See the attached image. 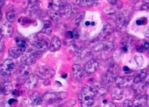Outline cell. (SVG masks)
I'll return each mask as SVG.
<instances>
[{
	"instance_id": "cell-1",
	"label": "cell",
	"mask_w": 149,
	"mask_h": 107,
	"mask_svg": "<svg viewBox=\"0 0 149 107\" xmlns=\"http://www.w3.org/2000/svg\"><path fill=\"white\" fill-rule=\"evenodd\" d=\"M95 93L91 87L86 86L81 91L78 96L79 102L82 107H91L94 102Z\"/></svg>"
},
{
	"instance_id": "cell-2",
	"label": "cell",
	"mask_w": 149,
	"mask_h": 107,
	"mask_svg": "<svg viewBox=\"0 0 149 107\" xmlns=\"http://www.w3.org/2000/svg\"><path fill=\"white\" fill-rule=\"evenodd\" d=\"M119 74V67L116 65H113L102 77V82L104 84H109L115 81Z\"/></svg>"
},
{
	"instance_id": "cell-3",
	"label": "cell",
	"mask_w": 149,
	"mask_h": 107,
	"mask_svg": "<svg viewBox=\"0 0 149 107\" xmlns=\"http://www.w3.org/2000/svg\"><path fill=\"white\" fill-rule=\"evenodd\" d=\"M67 96V93L66 92L57 93L49 91L44 94V98L47 103H49V104H52V103H54L58 101H60V100L65 99Z\"/></svg>"
},
{
	"instance_id": "cell-4",
	"label": "cell",
	"mask_w": 149,
	"mask_h": 107,
	"mask_svg": "<svg viewBox=\"0 0 149 107\" xmlns=\"http://www.w3.org/2000/svg\"><path fill=\"white\" fill-rule=\"evenodd\" d=\"M55 74V71L50 67L42 66L37 68L35 71V75L37 76L38 78L47 80L53 77Z\"/></svg>"
},
{
	"instance_id": "cell-5",
	"label": "cell",
	"mask_w": 149,
	"mask_h": 107,
	"mask_svg": "<svg viewBox=\"0 0 149 107\" xmlns=\"http://www.w3.org/2000/svg\"><path fill=\"white\" fill-rule=\"evenodd\" d=\"M15 69V65L13 61L10 59H6L1 63V74L3 77H8L11 76Z\"/></svg>"
},
{
	"instance_id": "cell-6",
	"label": "cell",
	"mask_w": 149,
	"mask_h": 107,
	"mask_svg": "<svg viewBox=\"0 0 149 107\" xmlns=\"http://www.w3.org/2000/svg\"><path fill=\"white\" fill-rule=\"evenodd\" d=\"M28 40L30 43H31V46L35 48V51H37V52H43V51L47 50V42L44 40L38 39L35 35H34V37L31 38L30 37H29Z\"/></svg>"
},
{
	"instance_id": "cell-7",
	"label": "cell",
	"mask_w": 149,
	"mask_h": 107,
	"mask_svg": "<svg viewBox=\"0 0 149 107\" xmlns=\"http://www.w3.org/2000/svg\"><path fill=\"white\" fill-rule=\"evenodd\" d=\"M129 20H130V17H129L128 12L125 10H123L118 14L116 22L117 26L120 29H123L128 25Z\"/></svg>"
},
{
	"instance_id": "cell-8",
	"label": "cell",
	"mask_w": 149,
	"mask_h": 107,
	"mask_svg": "<svg viewBox=\"0 0 149 107\" xmlns=\"http://www.w3.org/2000/svg\"><path fill=\"white\" fill-rule=\"evenodd\" d=\"M116 86L119 87H127L131 86L134 82L133 76H124V77H118L115 80Z\"/></svg>"
},
{
	"instance_id": "cell-9",
	"label": "cell",
	"mask_w": 149,
	"mask_h": 107,
	"mask_svg": "<svg viewBox=\"0 0 149 107\" xmlns=\"http://www.w3.org/2000/svg\"><path fill=\"white\" fill-rule=\"evenodd\" d=\"M38 53L37 51H34V52H31L30 53H28V55H25L24 56L21 57V63L25 65H31L36 62L37 60L38 59Z\"/></svg>"
},
{
	"instance_id": "cell-10",
	"label": "cell",
	"mask_w": 149,
	"mask_h": 107,
	"mask_svg": "<svg viewBox=\"0 0 149 107\" xmlns=\"http://www.w3.org/2000/svg\"><path fill=\"white\" fill-rule=\"evenodd\" d=\"M99 67V63L97 61L94 59H92L89 60L88 62L86 63L84 67V70H85V72L90 75V74H92L94 72H96V70H97Z\"/></svg>"
},
{
	"instance_id": "cell-11",
	"label": "cell",
	"mask_w": 149,
	"mask_h": 107,
	"mask_svg": "<svg viewBox=\"0 0 149 107\" xmlns=\"http://www.w3.org/2000/svg\"><path fill=\"white\" fill-rule=\"evenodd\" d=\"M113 31V28L112 25L109 23H105L104 24L103 28L102 29L100 34L99 35V40H104L108 38L110 35L111 34Z\"/></svg>"
},
{
	"instance_id": "cell-12",
	"label": "cell",
	"mask_w": 149,
	"mask_h": 107,
	"mask_svg": "<svg viewBox=\"0 0 149 107\" xmlns=\"http://www.w3.org/2000/svg\"><path fill=\"white\" fill-rule=\"evenodd\" d=\"M38 80V77L35 74H30L27 79L25 80L24 86L27 89H32L37 85Z\"/></svg>"
},
{
	"instance_id": "cell-13",
	"label": "cell",
	"mask_w": 149,
	"mask_h": 107,
	"mask_svg": "<svg viewBox=\"0 0 149 107\" xmlns=\"http://www.w3.org/2000/svg\"><path fill=\"white\" fill-rule=\"evenodd\" d=\"M72 70L74 76L77 79H81L85 76V70H83V68L78 64H74Z\"/></svg>"
},
{
	"instance_id": "cell-14",
	"label": "cell",
	"mask_w": 149,
	"mask_h": 107,
	"mask_svg": "<svg viewBox=\"0 0 149 107\" xmlns=\"http://www.w3.org/2000/svg\"><path fill=\"white\" fill-rule=\"evenodd\" d=\"M13 27L8 22H5L1 24V34L5 35L6 37H10L13 34Z\"/></svg>"
},
{
	"instance_id": "cell-15",
	"label": "cell",
	"mask_w": 149,
	"mask_h": 107,
	"mask_svg": "<svg viewBox=\"0 0 149 107\" xmlns=\"http://www.w3.org/2000/svg\"><path fill=\"white\" fill-rule=\"evenodd\" d=\"M61 41L57 36H54L50 43L49 50L51 52H55L60 49Z\"/></svg>"
},
{
	"instance_id": "cell-16",
	"label": "cell",
	"mask_w": 149,
	"mask_h": 107,
	"mask_svg": "<svg viewBox=\"0 0 149 107\" xmlns=\"http://www.w3.org/2000/svg\"><path fill=\"white\" fill-rule=\"evenodd\" d=\"M91 87L95 93V95L98 96H104L107 93V91H108L106 87L100 85V84H94Z\"/></svg>"
},
{
	"instance_id": "cell-17",
	"label": "cell",
	"mask_w": 149,
	"mask_h": 107,
	"mask_svg": "<svg viewBox=\"0 0 149 107\" xmlns=\"http://www.w3.org/2000/svg\"><path fill=\"white\" fill-rule=\"evenodd\" d=\"M14 90V87L12 82H5L1 85V92L4 95H8L9 94L12 93Z\"/></svg>"
},
{
	"instance_id": "cell-18",
	"label": "cell",
	"mask_w": 149,
	"mask_h": 107,
	"mask_svg": "<svg viewBox=\"0 0 149 107\" xmlns=\"http://www.w3.org/2000/svg\"><path fill=\"white\" fill-rule=\"evenodd\" d=\"M147 98L143 95H138L134 100V106L144 107L147 104Z\"/></svg>"
},
{
	"instance_id": "cell-19",
	"label": "cell",
	"mask_w": 149,
	"mask_h": 107,
	"mask_svg": "<svg viewBox=\"0 0 149 107\" xmlns=\"http://www.w3.org/2000/svg\"><path fill=\"white\" fill-rule=\"evenodd\" d=\"M124 96V91L121 87H114L111 92V98L113 100H121Z\"/></svg>"
},
{
	"instance_id": "cell-20",
	"label": "cell",
	"mask_w": 149,
	"mask_h": 107,
	"mask_svg": "<svg viewBox=\"0 0 149 107\" xmlns=\"http://www.w3.org/2000/svg\"><path fill=\"white\" fill-rule=\"evenodd\" d=\"M131 46V40L128 37L122 38L120 42V48L124 52H127Z\"/></svg>"
},
{
	"instance_id": "cell-21",
	"label": "cell",
	"mask_w": 149,
	"mask_h": 107,
	"mask_svg": "<svg viewBox=\"0 0 149 107\" xmlns=\"http://www.w3.org/2000/svg\"><path fill=\"white\" fill-rule=\"evenodd\" d=\"M22 51L17 46H12L8 50V53L14 59H17L22 55Z\"/></svg>"
},
{
	"instance_id": "cell-22",
	"label": "cell",
	"mask_w": 149,
	"mask_h": 107,
	"mask_svg": "<svg viewBox=\"0 0 149 107\" xmlns=\"http://www.w3.org/2000/svg\"><path fill=\"white\" fill-rule=\"evenodd\" d=\"M97 0H76L77 5L82 7H90L97 4Z\"/></svg>"
},
{
	"instance_id": "cell-23",
	"label": "cell",
	"mask_w": 149,
	"mask_h": 107,
	"mask_svg": "<svg viewBox=\"0 0 149 107\" xmlns=\"http://www.w3.org/2000/svg\"><path fill=\"white\" fill-rule=\"evenodd\" d=\"M27 67L28 65H24L23 66L21 67L20 69L19 70V74H18L19 77H21V78L22 79H24L25 80H26L28 77L30 76V72H29Z\"/></svg>"
},
{
	"instance_id": "cell-24",
	"label": "cell",
	"mask_w": 149,
	"mask_h": 107,
	"mask_svg": "<svg viewBox=\"0 0 149 107\" xmlns=\"http://www.w3.org/2000/svg\"><path fill=\"white\" fill-rule=\"evenodd\" d=\"M47 15L52 20L56 23H58L60 21V15L59 12L54 10H50L47 12Z\"/></svg>"
},
{
	"instance_id": "cell-25",
	"label": "cell",
	"mask_w": 149,
	"mask_h": 107,
	"mask_svg": "<svg viewBox=\"0 0 149 107\" xmlns=\"http://www.w3.org/2000/svg\"><path fill=\"white\" fill-rule=\"evenodd\" d=\"M30 98L33 104L35 105H40L42 103V100L40 94L37 92L31 95Z\"/></svg>"
},
{
	"instance_id": "cell-26",
	"label": "cell",
	"mask_w": 149,
	"mask_h": 107,
	"mask_svg": "<svg viewBox=\"0 0 149 107\" xmlns=\"http://www.w3.org/2000/svg\"><path fill=\"white\" fill-rule=\"evenodd\" d=\"M146 89V84L143 82L136 83V85L134 86V91L137 93L138 95H142L144 91Z\"/></svg>"
},
{
	"instance_id": "cell-27",
	"label": "cell",
	"mask_w": 149,
	"mask_h": 107,
	"mask_svg": "<svg viewBox=\"0 0 149 107\" xmlns=\"http://www.w3.org/2000/svg\"><path fill=\"white\" fill-rule=\"evenodd\" d=\"M147 76V73L145 70H143L140 72V73L137 74L134 77V82L135 84L139 83L141 82H143V80L146 79V77Z\"/></svg>"
},
{
	"instance_id": "cell-28",
	"label": "cell",
	"mask_w": 149,
	"mask_h": 107,
	"mask_svg": "<svg viewBox=\"0 0 149 107\" xmlns=\"http://www.w3.org/2000/svg\"><path fill=\"white\" fill-rule=\"evenodd\" d=\"M52 31H53V26L49 20H46L44 22V27L42 32L44 34L49 35L51 34Z\"/></svg>"
},
{
	"instance_id": "cell-29",
	"label": "cell",
	"mask_w": 149,
	"mask_h": 107,
	"mask_svg": "<svg viewBox=\"0 0 149 107\" xmlns=\"http://www.w3.org/2000/svg\"><path fill=\"white\" fill-rule=\"evenodd\" d=\"M15 15H16L15 12H14V10L10 9V10H8V12H6V17L9 22H13L15 20Z\"/></svg>"
},
{
	"instance_id": "cell-30",
	"label": "cell",
	"mask_w": 149,
	"mask_h": 107,
	"mask_svg": "<svg viewBox=\"0 0 149 107\" xmlns=\"http://www.w3.org/2000/svg\"><path fill=\"white\" fill-rule=\"evenodd\" d=\"M16 43H17V47L22 52L26 51V44L24 41L21 40V39H17V40H16Z\"/></svg>"
},
{
	"instance_id": "cell-31",
	"label": "cell",
	"mask_w": 149,
	"mask_h": 107,
	"mask_svg": "<svg viewBox=\"0 0 149 107\" xmlns=\"http://www.w3.org/2000/svg\"><path fill=\"white\" fill-rule=\"evenodd\" d=\"M102 48H103V50L105 51H111L113 50V48H114V45H113V43H111V42L108 41L103 44Z\"/></svg>"
},
{
	"instance_id": "cell-32",
	"label": "cell",
	"mask_w": 149,
	"mask_h": 107,
	"mask_svg": "<svg viewBox=\"0 0 149 107\" xmlns=\"http://www.w3.org/2000/svg\"><path fill=\"white\" fill-rule=\"evenodd\" d=\"M117 11L116 9L114 6H110V7H107L104 9V12L105 13V14L107 15H112L114 14Z\"/></svg>"
},
{
	"instance_id": "cell-33",
	"label": "cell",
	"mask_w": 149,
	"mask_h": 107,
	"mask_svg": "<svg viewBox=\"0 0 149 107\" xmlns=\"http://www.w3.org/2000/svg\"><path fill=\"white\" fill-rule=\"evenodd\" d=\"M53 5L57 7H62L65 5L67 0H53Z\"/></svg>"
},
{
	"instance_id": "cell-34",
	"label": "cell",
	"mask_w": 149,
	"mask_h": 107,
	"mask_svg": "<svg viewBox=\"0 0 149 107\" xmlns=\"http://www.w3.org/2000/svg\"><path fill=\"white\" fill-rule=\"evenodd\" d=\"M134 59H135L136 62V63L139 66H141L144 62L143 58L141 55L138 54L136 55V56L134 57Z\"/></svg>"
},
{
	"instance_id": "cell-35",
	"label": "cell",
	"mask_w": 149,
	"mask_h": 107,
	"mask_svg": "<svg viewBox=\"0 0 149 107\" xmlns=\"http://www.w3.org/2000/svg\"><path fill=\"white\" fill-rule=\"evenodd\" d=\"M64 8V12L63 14L65 15H70L72 14V8L70 5H64L62 6Z\"/></svg>"
},
{
	"instance_id": "cell-36",
	"label": "cell",
	"mask_w": 149,
	"mask_h": 107,
	"mask_svg": "<svg viewBox=\"0 0 149 107\" xmlns=\"http://www.w3.org/2000/svg\"><path fill=\"white\" fill-rule=\"evenodd\" d=\"M84 15H85V14L84 12L81 13V14H79L77 16L76 19H75V24L76 25H78L82 21V20L84 18Z\"/></svg>"
},
{
	"instance_id": "cell-37",
	"label": "cell",
	"mask_w": 149,
	"mask_h": 107,
	"mask_svg": "<svg viewBox=\"0 0 149 107\" xmlns=\"http://www.w3.org/2000/svg\"><path fill=\"white\" fill-rule=\"evenodd\" d=\"M147 23V19L146 18H141L136 20V24L138 25H145Z\"/></svg>"
},
{
	"instance_id": "cell-38",
	"label": "cell",
	"mask_w": 149,
	"mask_h": 107,
	"mask_svg": "<svg viewBox=\"0 0 149 107\" xmlns=\"http://www.w3.org/2000/svg\"><path fill=\"white\" fill-rule=\"evenodd\" d=\"M134 106V103L131 100H127L124 102V104H123V107H133Z\"/></svg>"
},
{
	"instance_id": "cell-39",
	"label": "cell",
	"mask_w": 149,
	"mask_h": 107,
	"mask_svg": "<svg viewBox=\"0 0 149 107\" xmlns=\"http://www.w3.org/2000/svg\"><path fill=\"white\" fill-rule=\"evenodd\" d=\"M107 1H108V3H110L111 5H115V4H116V3H117L118 0H107Z\"/></svg>"
},
{
	"instance_id": "cell-40",
	"label": "cell",
	"mask_w": 149,
	"mask_h": 107,
	"mask_svg": "<svg viewBox=\"0 0 149 107\" xmlns=\"http://www.w3.org/2000/svg\"><path fill=\"white\" fill-rule=\"evenodd\" d=\"M143 48L145 50H149V42H148V41L145 42L144 45H143Z\"/></svg>"
},
{
	"instance_id": "cell-41",
	"label": "cell",
	"mask_w": 149,
	"mask_h": 107,
	"mask_svg": "<svg viewBox=\"0 0 149 107\" xmlns=\"http://www.w3.org/2000/svg\"><path fill=\"white\" fill-rule=\"evenodd\" d=\"M104 107H116V106H115V105H114L112 103H107V104H106Z\"/></svg>"
},
{
	"instance_id": "cell-42",
	"label": "cell",
	"mask_w": 149,
	"mask_h": 107,
	"mask_svg": "<svg viewBox=\"0 0 149 107\" xmlns=\"http://www.w3.org/2000/svg\"><path fill=\"white\" fill-rule=\"evenodd\" d=\"M5 0H0V6H1V7H3V5H5Z\"/></svg>"
},
{
	"instance_id": "cell-43",
	"label": "cell",
	"mask_w": 149,
	"mask_h": 107,
	"mask_svg": "<svg viewBox=\"0 0 149 107\" xmlns=\"http://www.w3.org/2000/svg\"><path fill=\"white\" fill-rule=\"evenodd\" d=\"M16 102L15 100H14V99H10V100L9 101H8V103H9L10 105H12V103H14V102Z\"/></svg>"
},
{
	"instance_id": "cell-44",
	"label": "cell",
	"mask_w": 149,
	"mask_h": 107,
	"mask_svg": "<svg viewBox=\"0 0 149 107\" xmlns=\"http://www.w3.org/2000/svg\"><path fill=\"white\" fill-rule=\"evenodd\" d=\"M27 1L29 3H34L35 2H37L38 0H27Z\"/></svg>"
},
{
	"instance_id": "cell-45",
	"label": "cell",
	"mask_w": 149,
	"mask_h": 107,
	"mask_svg": "<svg viewBox=\"0 0 149 107\" xmlns=\"http://www.w3.org/2000/svg\"><path fill=\"white\" fill-rule=\"evenodd\" d=\"M145 37L147 38H149V29L147 31L146 33H145Z\"/></svg>"
},
{
	"instance_id": "cell-46",
	"label": "cell",
	"mask_w": 149,
	"mask_h": 107,
	"mask_svg": "<svg viewBox=\"0 0 149 107\" xmlns=\"http://www.w3.org/2000/svg\"><path fill=\"white\" fill-rule=\"evenodd\" d=\"M124 71H129V68L128 67H126V66H125L124 67Z\"/></svg>"
},
{
	"instance_id": "cell-47",
	"label": "cell",
	"mask_w": 149,
	"mask_h": 107,
	"mask_svg": "<svg viewBox=\"0 0 149 107\" xmlns=\"http://www.w3.org/2000/svg\"><path fill=\"white\" fill-rule=\"evenodd\" d=\"M143 2L147 5H149V0H143Z\"/></svg>"
},
{
	"instance_id": "cell-48",
	"label": "cell",
	"mask_w": 149,
	"mask_h": 107,
	"mask_svg": "<svg viewBox=\"0 0 149 107\" xmlns=\"http://www.w3.org/2000/svg\"><path fill=\"white\" fill-rule=\"evenodd\" d=\"M90 22H88V21H87V22H86V23H85V25H90Z\"/></svg>"
},
{
	"instance_id": "cell-49",
	"label": "cell",
	"mask_w": 149,
	"mask_h": 107,
	"mask_svg": "<svg viewBox=\"0 0 149 107\" xmlns=\"http://www.w3.org/2000/svg\"><path fill=\"white\" fill-rule=\"evenodd\" d=\"M94 107H100L99 105H97V106H94Z\"/></svg>"
},
{
	"instance_id": "cell-50",
	"label": "cell",
	"mask_w": 149,
	"mask_h": 107,
	"mask_svg": "<svg viewBox=\"0 0 149 107\" xmlns=\"http://www.w3.org/2000/svg\"><path fill=\"white\" fill-rule=\"evenodd\" d=\"M67 76V75H65V76H63V77H66Z\"/></svg>"
},
{
	"instance_id": "cell-51",
	"label": "cell",
	"mask_w": 149,
	"mask_h": 107,
	"mask_svg": "<svg viewBox=\"0 0 149 107\" xmlns=\"http://www.w3.org/2000/svg\"><path fill=\"white\" fill-rule=\"evenodd\" d=\"M92 25H94V22H92Z\"/></svg>"
},
{
	"instance_id": "cell-52",
	"label": "cell",
	"mask_w": 149,
	"mask_h": 107,
	"mask_svg": "<svg viewBox=\"0 0 149 107\" xmlns=\"http://www.w3.org/2000/svg\"><path fill=\"white\" fill-rule=\"evenodd\" d=\"M97 1H99V0H97Z\"/></svg>"
}]
</instances>
